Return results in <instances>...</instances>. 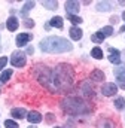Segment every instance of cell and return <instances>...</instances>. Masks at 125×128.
Segmentation results:
<instances>
[{
	"instance_id": "30",
	"label": "cell",
	"mask_w": 125,
	"mask_h": 128,
	"mask_svg": "<svg viewBox=\"0 0 125 128\" xmlns=\"http://www.w3.org/2000/svg\"><path fill=\"white\" fill-rule=\"evenodd\" d=\"M110 22H112V24L118 22V16H112V18H110Z\"/></svg>"
},
{
	"instance_id": "22",
	"label": "cell",
	"mask_w": 125,
	"mask_h": 128,
	"mask_svg": "<svg viewBox=\"0 0 125 128\" xmlns=\"http://www.w3.org/2000/svg\"><path fill=\"white\" fill-rule=\"evenodd\" d=\"M91 55H92L94 58H97V60H101V58H103V51H101V48H98V46L92 48Z\"/></svg>"
},
{
	"instance_id": "27",
	"label": "cell",
	"mask_w": 125,
	"mask_h": 128,
	"mask_svg": "<svg viewBox=\"0 0 125 128\" xmlns=\"http://www.w3.org/2000/svg\"><path fill=\"white\" fill-rule=\"evenodd\" d=\"M24 26H26L27 28H31V27H34V21L30 20V18H26V20H24Z\"/></svg>"
},
{
	"instance_id": "18",
	"label": "cell",
	"mask_w": 125,
	"mask_h": 128,
	"mask_svg": "<svg viewBox=\"0 0 125 128\" xmlns=\"http://www.w3.org/2000/svg\"><path fill=\"white\" fill-rule=\"evenodd\" d=\"M33 8H34V2H27V3L22 6V9H21V16H24V18H26V16H27V14L30 12Z\"/></svg>"
},
{
	"instance_id": "9",
	"label": "cell",
	"mask_w": 125,
	"mask_h": 128,
	"mask_svg": "<svg viewBox=\"0 0 125 128\" xmlns=\"http://www.w3.org/2000/svg\"><path fill=\"white\" fill-rule=\"evenodd\" d=\"M109 61L112 64H119L121 63V52L115 48H109Z\"/></svg>"
},
{
	"instance_id": "28",
	"label": "cell",
	"mask_w": 125,
	"mask_h": 128,
	"mask_svg": "<svg viewBox=\"0 0 125 128\" xmlns=\"http://www.w3.org/2000/svg\"><path fill=\"white\" fill-rule=\"evenodd\" d=\"M8 64V57H0V70Z\"/></svg>"
},
{
	"instance_id": "11",
	"label": "cell",
	"mask_w": 125,
	"mask_h": 128,
	"mask_svg": "<svg viewBox=\"0 0 125 128\" xmlns=\"http://www.w3.org/2000/svg\"><path fill=\"white\" fill-rule=\"evenodd\" d=\"M18 26H20V22H18V20H16L15 16H9V18H8V21H6V28H8L9 32H15V30L18 28Z\"/></svg>"
},
{
	"instance_id": "20",
	"label": "cell",
	"mask_w": 125,
	"mask_h": 128,
	"mask_svg": "<svg viewBox=\"0 0 125 128\" xmlns=\"http://www.w3.org/2000/svg\"><path fill=\"white\" fill-rule=\"evenodd\" d=\"M98 128H115V124L109 119H101L98 122Z\"/></svg>"
},
{
	"instance_id": "14",
	"label": "cell",
	"mask_w": 125,
	"mask_h": 128,
	"mask_svg": "<svg viewBox=\"0 0 125 128\" xmlns=\"http://www.w3.org/2000/svg\"><path fill=\"white\" fill-rule=\"evenodd\" d=\"M110 9H112V4L109 2H98L97 3V10H100V12H109Z\"/></svg>"
},
{
	"instance_id": "16",
	"label": "cell",
	"mask_w": 125,
	"mask_h": 128,
	"mask_svg": "<svg viewBox=\"0 0 125 128\" xmlns=\"http://www.w3.org/2000/svg\"><path fill=\"white\" fill-rule=\"evenodd\" d=\"M91 79H92V80H97V82H101V80H104V73H103L101 70L95 68L92 73H91Z\"/></svg>"
},
{
	"instance_id": "25",
	"label": "cell",
	"mask_w": 125,
	"mask_h": 128,
	"mask_svg": "<svg viewBox=\"0 0 125 128\" xmlns=\"http://www.w3.org/2000/svg\"><path fill=\"white\" fill-rule=\"evenodd\" d=\"M100 32L103 33V36H104V37H109V36H112V34H113V28H112V26H107V27H103Z\"/></svg>"
},
{
	"instance_id": "24",
	"label": "cell",
	"mask_w": 125,
	"mask_h": 128,
	"mask_svg": "<svg viewBox=\"0 0 125 128\" xmlns=\"http://www.w3.org/2000/svg\"><path fill=\"white\" fill-rule=\"evenodd\" d=\"M67 18L70 20V22L72 24H74V26H78V24H80L82 22V18L80 16H78V15H67Z\"/></svg>"
},
{
	"instance_id": "32",
	"label": "cell",
	"mask_w": 125,
	"mask_h": 128,
	"mask_svg": "<svg viewBox=\"0 0 125 128\" xmlns=\"http://www.w3.org/2000/svg\"><path fill=\"white\" fill-rule=\"evenodd\" d=\"M121 32H125V26L124 27H121Z\"/></svg>"
},
{
	"instance_id": "6",
	"label": "cell",
	"mask_w": 125,
	"mask_h": 128,
	"mask_svg": "<svg viewBox=\"0 0 125 128\" xmlns=\"http://www.w3.org/2000/svg\"><path fill=\"white\" fill-rule=\"evenodd\" d=\"M113 73H115V76H116V79H118V82H119V86L125 90V66H121V67H116L115 70H113Z\"/></svg>"
},
{
	"instance_id": "31",
	"label": "cell",
	"mask_w": 125,
	"mask_h": 128,
	"mask_svg": "<svg viewBox=\"0 0 125 128\" xmlns=\"http://www.w3.org/2000/svg\"><path fill=\"white\" fill-rule=\"evenodd\" d=\"M27 54H33V48H31V46L30 48H27Z\"/></svg>"
},
{
	"instance_id": "35",
	"label": "cell",
	"mask_w": 125,
	"mask_h": 128,
	"mask_svg": "<svg viewBox=\"0 0 125 128\" xmlns=\"http://www.w3.org/2000/svg\"><path fill=\"white\" fill-rule=\"evenodd\" d=\"M28 128H34V127H28Z\"/></svg>"
},
{
	"instance_id": "15",
	"label": "cell",
	"mask_w": 125,
	"mask_h": 128,
	"mask_svg": "<svg viewBox=\"0 0 125 128\" xmlns=\"http://www.w3.org/2000/svg\"><path fill=\"white\" fill-rule=\"evenodd\" d=\"M42 4H43V8H46L49 10H54L58 8V2H55V0H43Z\"/></svg>"
},
{
	"instance_id": "29",
	"label": "cell",
	"mask_w": 125,
	"mask_h": 128,
	"mask_svg": "<svg viewBox=\"0 0 125 128\" xmlns=\"http://www.w3.org/2000/svg\"><path fill=\"white\" fill-rule=\"evenodd\" d=\"M54 121H55V116H54L52 113H48V115H46V122H48V124H52Z\"/></svg>"
},
{
	"instance_id": "10",
	"label": "cell",
	"mask_w": 125,
	"mask_h": 128,
	"mask_svg": "<svg viewBox=\"0 0 125 128\" xmlns=\"http://www.w3.org/2000/svg\"><path fill=\"white\" fill-rule=\"evenodd\" d=\"M27 115H28L27 110L22 107H16V109L10 110V116H14L15 119H24V118H27Z\"/></svg>"
},
{
	"instance_id": "1",
	"label": "cell",
	"mask_w": 125,
	"mask_h": 128,
	"mask_svg": "<svg viewBox=\"0 0 125 128\" xmlns=\"http://www.w3.org/2000/svg\"><path fill=\"white\" fill-rule=\"evenodd\" d=\"M40 82L52 91H64L73 82V70L67 64H60L54 70L46 72V78H40Z\"/></svg>"
},
{
	"instance_id": "33",
	"label": "cell",
	"mask_w": 125,
	"mask_h": 128,
	"mask_svg": "<svg viewBox=\"0 0 125 128\" xmlns=\"http://www.w3.org/2000/svg\"><path fill=\"white\" fill-rule=\"evenodd\" d=\"M122 18H124V21H125V12H124V14H122Z\"/></svg>"
},
{
	"instance_id": "3",
	"label": "cell",
	"mask_w": 125,
	"mask_h": 128,
	"mask_svg": "<svg viewBox=\"0 0 125 128\" xmlns=\"http://www.w3.org/2000/svg\"><path fill=\"white\" fill-rule=\"evenodd\" d=\"M62 109L67 113H72V115H82V113H88L91 110L90 106L85 101H82L80 98H76V97L66 98L62 101Z\"/></svg>"
},
{
	"instance_id": "36",
	"label": "cell",
	"mask_w": 125,
	"mask_h": 128,
	"mask_svg": "<svg viewBox=\"0 0 125 128\" xmlns=\"http://www.w3.org/2000/svg\"><path fill=\"white\" fill-rule=\"evenodd\" d=\"M0 49H2V48H0Z\"/></svg>"
},
{
	"instance_id": "4",
	"label": "cell",
	"mask_w": 125,
	"mask_h": 128,
	"mask_svg": "<svg viewBox=\"0 0 125 128\" xmlns=\"http://www.w3.org/2000/svg\"><path fill=\"white\" fill-rule=\"evenodd\" d=\"M10 64L14 67H24L26 66V54L22 51H15L10 55Z\"/></svg>"
},
{
	"instance_id": "17",
	"label": "cell",
	"mask_w": 125,
	"mask_h": 128,
	"mask_svg": "<svg viewBox=\"0 0 125 128\" xmlns=\"http://www.w3.org/2000/svg\"><path fill=\"white\" fill-rule=\"evenodd\" d=\"M49 26H51V27H57V28H62V26H64L62 18L61 16H54V18L49 21Z\"/></svg>"
},
{
	"instance_id": "5",
	"label": "cell",
	"mask_w": 125,
	"mask_h": 128,
	"mask_svg": "<svg viewBox=\"0 0 125 128\" xmlns=\"http://www.w3.org/2000/svg\"><path fill=\"white\" fill-rule=\"evenodd\" d=\"M101 92H103V96H106V97L115 96V94L118 92V85H115V84H112V82H107V84L103 85Z\"/></svg>"
},
{
	"instance_id": "21",
	"label": "cell",
	"mask_w": 125,
	"mask_h": 128,
	"mask_svg": "<svg viewBox=\"0 0 125 128\" xmlns=\"http://www.w3.org/2000/svg\"><path fill=\"white\" fill-rule=\"evenodd\" d=\"M12 76V68H8V70H4L3 73H2V76H0V80L3 82V84H6L8 80H9V78Z\"/></svg>"
},
{
	"instance_id": "26",
	"label": "cell",
	"mask_w": 125,
	"mask_h": 128,
	"mask_svg": "<svg viewBox=\"0 0 125 128\" xmlns=\"http://www.w3.org/2000/svg\"><path fill=\"white\" fill-rule=\"evenodd\" d=\"M4 127L6 128H18V124L15 121H12V119H6L4 121Z\"/></svg>"
},
{
	"instance_id": "34",
	"label": "cell",
	"mask_w": 125,
	"mask_h": 128,
	"mask_svg": "<svg viewBox=\"0 0 125 128\" xmlns=\"http://www.w3.org/2000/svg\"><path fill=\"white\" fill-rule=\"evenodd\" d=\"M55 128H61V127H55Z\"/></svg>"
},
{
	"instance_id": "2",
	"label": "cell",
	"mask_w": 125,
	"mask_h": 128,
	"mask_svg": "<svg viewBox=\"0 0 125 128\" xmlns=\"http://www.w3.org/2000/svg\"><path fill=\"white\" fill-rule=\"evenodd\" d=\"M40 49L43 52L48 54H61V52H68L73 49L72 43L64 39V37H58V36H49L46 39H43L40 42Z\"/></svg>"
},
{
	"instance_id": "7",
	"label": "cell",
	"mask_w": 125,
	"mask_h": 128,
	"mask_svg": "<svg viewBox=\"0 0 125 128\" xmlns=\"http://www.w3.org/2000/svg\"><path fill=\"white\" fill-rule=\"evenodd\" d=\"M66 10H67V15H76L79 12V2H73V0H68L66 2Z\"/></svg>"
},
{
	"instance_id": "13",
	"label": "cell",
	"mask_w": 125,
	"mask_h": 128,
	"mask_svg": "<svg viewBox=\"0 0 125 128\" xmlns=\"http://www.w3.org/2000/svg\"><path fill=\"white\" fill-rule=\"evenodd\" d=\"M68 33H70V37H72L73 40H80V39H82V34H84L82 30L78 28V27H72Z\"/></svg>"
},
{
	"instance_id": "23",
	"label": "cell",
	"mask_w": 125,
	"mask_h": 128,
	"mask_svg": "<svg viewBox=\"0 0 125 128\" xmlns=\"http://www.w3.org/2000/svg\"><path fill=\"white\" fill-rule=\"evenodd\" d=\"M115 107L118 109V110H122L125 107V98L124 97H119V98H116L115 100Z\"/></svg>"
},
{
	"instance_id": "8",
	"label": "cell",
	"mask_w": 125,
	"mask_h": 128,
	"mask_svg": "<svg viewBox=\"0 0 125 128\" xmlns=\"http://www.w3.org/2000/svg\"><path fill=\"white\" fill-rule=\"evenodd\" d=\"M31 39H33V34H30V33H20L16 36V46H20V48L26 46Z\"/></svg>"
},
{
	"instance_id": "19",
	"label": "cell",
	"mask_w": 125,
	"mask_h": 128,
	"mask_svg": "<svg viewBox=\"0 0 125 128\" xmlns=\"http://www.w3.org/2000/svg\"><path fill=\"white\" fill-rule=\"evenodd\" d=\"M104 39H106V37L103 36V33L101 32H97V33H94L92 36H91V40H92L94 43H101Z\"/></svg>"
},
{
	"instance_id": "12",
	"label": "cell",
	"mask_w": 125,
	"mask_h": 128,
	"mask_svg": "<svg viewBox=\"0 0 125 128\" xmlns=\"http://www.w3.org/2000/svg\"><path fill=\"white\" fill-rule=\"evenodd\" d=\"M27 119H28L30 124H39V122H42L43 118H42V115H40L39 112H34V110H33V112H30V113L27 115Z\"/></svg>"
}]
</instances>
